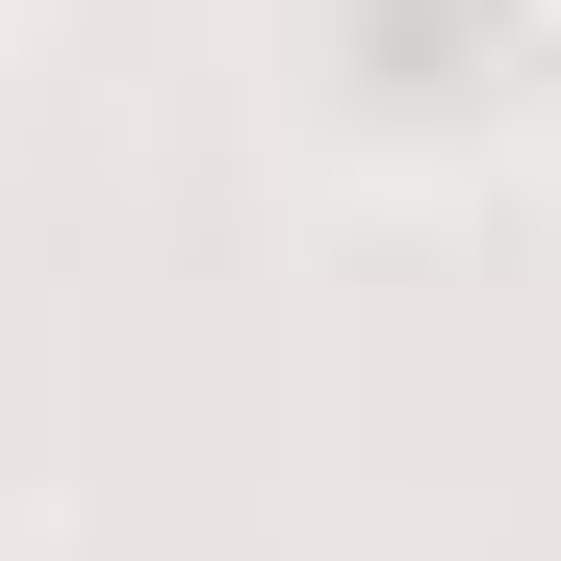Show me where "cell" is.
Here are the masks:
<instances>
[{"label":"cell","mask_w":561,"mask_h":561,"mask_svg":"<svg viewBox=\"0 0 561 561\" xmlns=\"http://www.w3.org/2000/svg\"><path fill=\"white\" fill-rule=\"evenodd\" d=\"M511 26H536V51H561V0H511Z\"/></svg>","instance_id":"cell-1"}]
</instances>
